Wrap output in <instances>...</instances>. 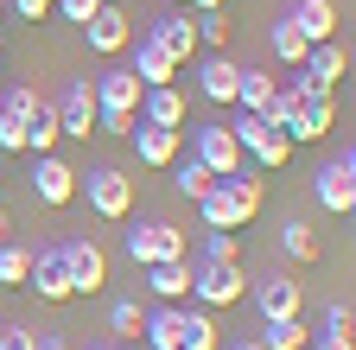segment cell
<instances>
[{
	"label": "cell",
	"mask_w": 356,
	"mask_h": 350,
	"mask_svg": "<svg viewBox=\"0 0 356 350\" xmlns=\"http://www.w3.org/2000/svg\"><path fill=\"white\" fill-rule=\"evenodd\" d=\"M96 83V134H134V121H140V96H147V83L134 77V70H102V77H89Z\"/></svg>",
	"instance_id": "1"
},
{
	"label": "cell",
	"mask_w": 356,
	"mask_h": 350,
	"mask_svg": "<svg viewBox=\"0 0 356 350\" xmlns=\"http://www.w3.org/2000/svg\"><path fill=\"white\" fill-rule=\"evenodd\" d=\"M229 134H236V147L261 166V172H280L286 159H293V141L280 134V127H267L261 115H248V109H236V121H229Z\"/></svg>",
	"instance_id": "2"
},
{
	"label": "cell",
	"mask_w": 356,
	"mask_h": 350,
	"mask_svg": "<svg viewBox=\"0 0 356 350\" xmlns=\"http://www.w3.org/2000/svg\"><path fill=\"white\" fill-rule=\"evenodd\" d=\"M76 191H89V210L102 216V223H121L134 210V179L115 166H96V172H76Z\"/></svg>",
	"instance_id": "3"
},
{
	"label": "cell",
	"mask_w": 356,
	"mask_h": 350,
	"mask_svg": "<svg viewBox=\"0 0 356 350\" xmlns=\"http://www.w3.org/2000/svg\"><path fill=\"white\" fill-rule=\"evenodd\" d=\"M242 261H191V299L204 305V312H216V305H242Z\"/></svg>",
	"instance_id": "4"
},
{
	"label": "cell",
	"mask_w": 356,
	"mask_h": 350,
	"mask_svg": "<svg viewBox=\"0 0 356 350\" xmlns=\"http://www.w3.org/2000/svg\"><path fill=\"white\" fill-rule=\"evenodd\" d=\"M127 255H134V268H153V261H185V255H191V236L172 230V223H140V230H127Z\"/></svg>",
	"instance_id": "5"
},
{
	"label": "cell",
	"mask_w": 356,
	"mask_h": 350,
	"mask_svg": "<svg viewBox=\"0 0 356 350\" xmlns=\"http://www.w3.org/2000/svg\"><path fill=\"white\" fill-rule=\"evenodd\" d=\"M51 115H58V134L64 141H89V134H96V83L70 77V90L51 102Z\"/></svg>",
	"instance_id": "6"
},
{
	"label": "cell",
	"mask_w": 356,
	"mask_h": 350,
	"mask_svg": "<svg viewBox=\"0 0 356 350\" xmlns=\"http://www.w3.org/2000/svg\"><path fill=\"white\" fill-rule=\"evenodd\" d=\"M26 185H32V198H38L44 210H64V204L76 198V166H70V159H58V153H38Z\"/></svg>",
	"instance_id": "7"
},
{
	"label": "cell",
	"mask_w": 356,
	"mask_h": 350,
	"mask_svg": "<svg viewBox=\"0 0 356 350\" xmlns=\"http://www.w3.org/2000/svg\"><path fill=\"white\" fill-rule=\"evenodd\" d=\"M83 38H89V51H96V58H121L134 45V13L121 7V0H102V13L83 26Z\"/></svg>",
	"instance_id": "8"
},
{
	"label": "cell",
	"mask_w": 356,
	"mask_h": 350,
	"mask_svg": "<svg viewBox=\"0 0 356 350\" xmlns=\"http://www.w3.org/2000/svg\"><path fill=\"white\" fill-rule=\"evenodd\" d=\"M312 198H318V210H331V216H350L356 210V153L331 159L318 179H312Z\"/></svg>",
	"instance_id": "9"
},
{
	"label": "cell",
	"mask_w": 356,
	"mask_h": 350,
	"mask_svg": "<svg viewBox=\"0 0 356 350\" xmlns=\"http://www.w3.org/2000/svg\"><path fill=\"white\" fill-rule=\"evenodd\" d=\"M191 159H204L216 179H229V172H242V147L229 134V121H210V127H191Z\"/></svg>",
	"instance_id": "10"
},
{
	"label": "cell",
	"mask_w": 356,
	"mask_h": 350,
	"mask_svg": "<svg viewBox=\"0 0 356 350\" xmlns=\"http://www.w3.org/2000/svg\"><path fill=\"white\" fill-rule=\"evenodd\" d=\"M299 305H305V293H299L293 274L254 280V312H261V325H286V319H299Z\"/></svg>",
	"instance_id": "11"
},
{
	"label": "cell",
	"mask_w": 356,
	"mask_h": 350,
	"mask_svg": "<svg viewBox=\"0 0 356 350\" xmlns=\"http://www.w3.org/2000/svg\"><path fill=\"white\" fill-rule=\"evenodd\" d=\"M64 268H70V293H102L108 287L102 242H64Z\"/></svg>",
	"instance_id": "12"
},
{
	"label": "cell",
	"mask_w": 356,
	"mask_h": 350,
	"mask_svg": "<svg viewBox=\"0 0 356 350\" xmlns=\"http://www.w3.org/2000/svg\"><path fill=\"white\" fill-rule=\"evenodd\" d=\"M26 287H32L38 299H51V305L76 299V293H70V268H64V242H58V248H38V255H32V274H26Z\"/></svg>",
	"instance_id": "13"
},
{
	"label": "cell",
	"mask_w": 356,
	"mask_h": 350,
	"mask_svg": "<svg viewBox=\"0 0 356 350\" xmlns=\"http://www.w3.org/2000/svg\"><path fill=\"white\" fill-rule=\"evenodd\" d=\"M134 153H140V166H153V172H165L178 153H185V134L178 127H153V121H134Z\"/></svg>",
	"instance_id": "14"
},
{
	"label": "cell",
	"mask_w": 356,
	"mask_h": 350,
	"mask_svg": "<svg viewBox=\"0 0 356 350\" xmlns=\"http://www.w3.org/2000/svg\"><path fill=\"white\" fill-rule=\"evenodd\" d=\"M147 38H153V45H159L172 64H191V58H197V26H191V13H165V19H153Z\"/></svg>",
	"instance_id": "15"
},
{
	"label": "cell",
	"mask_w": 356,
	"mask_h": 350,
	"mask_svg": "<svg viewBox=\"0 0 356 350\" xmlns=\"http://www.w3.org/2000/svg\"><path fill=\"white\" fill-rule=\"evenodd\" d=\"M140 274H147V293L159 305H185L191 299V255L185 261H153V268H140Z\"/></svg>",
	"instance_id": "16"
},
{
	"label": "cell",
	"mask_w": 356,
	"mask_h": 350,
	"mask_svg": "<svg viewBox=\"0 0 356 350\" xmlns=\"http://www.w3.org/2000/svg\"><path fill=\"white\" fill-rule=\"evenodd\" d=\"M331 127H337V102H299L293 121L280 127V134H286L293 147H312V141H325Z\"/></svg>",
	"instance_id": "17"
},
{
	"label": "cell",
	"mask_w": 356,
	"mask_h": 350,
	"mask_svg": "<svg viewBox=\"0 0 356 350\" xmlns=\"http://www.w3.org/2000/svg\"><path fill=\"white\" fill-rule=\"evenodd\" d=\"M140 121H153V127H178V134H185V121H191V102H185V90H172V83L147 90V96H140Z\"/></svg>",
	"instance_id": "18"
},
{
	"label": "cell",
	"mask_w": 356,
	"mask_h": 350,
	"mask_svg": "<svg viewBox=\"0 0 356 350\" xmlns=\"http://www.w3.org/2000/svg\"><path fill=\"white\" fill-rule=\"evenodd\" d=\"M286 19L299 26L305 45H325V38H337V0H293Z\"/></svg>",
	"instance_id": "19"
},
{
	"label": "cell",
	"mask_w": 356,
	"mask_h": 350,
	"mask_svg": "<svg viewBox=\"0 0 356 350\" xmlns=\"http://www.w3.org/2000/svg\"><path fill=\"white\" fill-rule=\"evenodd\" d=\"M236 83H242V64H229L222 51H210V58L197 64V90H204L210 102H222V109H236Z\"/></svg>",
	"instance_id": "20"
},
{
	"label": "cell",
	"mask_w": 356,
	"mask_h": 350,
	"mask_svg": "<svg viewBox=\"0 0 356 350\" xmlns=\"http://www.w3.org/2000/svg\"><path fill=\"white\" fill-rule=\"evenodd\" d=\"M222 191H229V204L242 210V223H254V210H261V198H267V172H261V166H254V172H229Z\"/></svg>",
	"instance_id": "21"
},
{
	"label": "cell",
	"mask_w": 356,
	"mask_h": 350,
	"mask_svg": "<svg viewBox=\"0 0 356 350\" xmlns=\"http://www.w3.org/2000/svg\"><path fill=\"white\" fill-rule=\"evenodd\" d=\"M299 70H312L318 83H331V90H337V77H350V51H343V38H325V45H312Z\"/></svg>",
	"instance_id": "22"
},
{
	"label": "cell",
	"mask_w": 356,
	"mask_h": 350,
	"mask_svg": "<svg viewBox=\"0 0 356 350\" xmlns=\"http://www.w3.org/2000/svg\"><path fill=\"white\" fill-rule=\"evenodd\" d=\"M197 223H204V230H248V223H242V210L229 204V191H222V179L197 198Z\"/></svg>",
	"instance_id": "23"
},
{
	"label": "cell",
	"mask_w": 356,
	"mask_h": 350,
	"mask_svg": "<svg viewBox=\"0 0 356 350\" xmlns=\"http://www.w3.org/2000/svg\"><path fill=\"white\" fill-rule=\"evenodd\" d=\"M165 172H172V191H178V198H191V204H197V198L216 185V172H210L204 159H172Z\"/></svg>",
	"instance_id": "24"
},
{
	"label": "cell",
	"mask_w": 356,
	"mask_h": 350,
	"mask_svg": "<svg viewBox=\"0 0 356 350\" xmlns=\"http://www.w3.org/2000/svg\"><path fill=\"white\" fill-rule=\"evenodd\" d=\"M274 90L280 83L267 77V70H254V64H242V83H236V109H248V115H261L267 102H274Z\"/></svg>",
	"instance_id": "25"
},
{
	"label": "cell",
	"mask_w": 356,
	"mask_h": 350,
	"mask_svg": "<svg viewBox=\"0 0 356 350\" xmlns=\"http://www.w3.org/2000/svg\"><path fill=\"white\" fill-rule=\"evenodd\" d=\"M134 77H140L147 90H159V83H172V77H178V64H172V58L153 45V38H140V58H134Z\"/></svg>",
	"instance_id": "26"
},
{
	"label": "cell",
	"mask_w": 356,
	"mask_h": 350,
	"mask_svg": "<svg viewBox=\"0 0 356 350\" xmlns=\"http://www.w3.org/2000/svg\"><path fill=\"white\" fill-rule=\"evenodd\" d=\"M191 261H242V230H204V242H197V255Z\"/></svg>",
	"instance_id": "27"
},
{
	"label": "cell",
	"mask_w": 356,
	"mask_h": 350,
	"mask_svg": "<svg viewBox=\"0 0 356 350\" xmlns=\"http://www.w3.org/2000/svg\"><path fill=\"white\" fill-rule=\"evenodd\" d=\"M58 141H64V134H58V115H51V102H44V109L26 121V153H32V159H38V153H58Z\"/></svg>",
	"instance_id": "28"
},
{
	"label": "cell",
	"mask_w": 356,
	"mask_h": 350,
	"mask_svg": "<svg viewBox=\"0 0 356 350\" xmlns=\"http://www.w3.org/2000/svg\"><path fill=\"white\" fill-rule=\"evenodd\" d=\"M140 325H147L140 299H115V305H108V331H115V344H140Z\"/></svg>",
	"instance_id": "29"
},
{
	"label": "cell",
	"mask_w": 356,
	"mask_h": 350,
	"mask_svg": "<svg viewBox=\"0 0 356 350\" xmlns=\"http://www.w3.org/2000/svg\"><path fill=\"white\" fill-rule=\"evenodd\" d=\"M280 255H293V261H318V236H312V223L286 216V223H280Z\"/></svg>",
	"instance_id": "30"
},
{
	"label": "cell",
	"mask_w": 356,
	"mask_h": 350,
	"mask_svg": "<svg viewBox=\"0 0 356 350\" xmlns=\"http://www.w3.org/2000/svg\"><path fill=\"white\" fill-rule=\"evenodd\" d=\"M254 337H261V350H312V331H305L299 319H286V325H261Z\"/></svg>",
	"instance_id": "31"
},
{
	"label": "cell",
	"mask_w": 356,
	"mask_h": 350,
	"mask_svg": "<svg viewBox=\"0 0 356 350\" xmlns=\"http://www.w3.org/2000/svg\"><path fill=\"white\" fill-rule=\"evenodd\" d=\"M191 26H197V45H210V51H222V45H229V32H236L229 7H216V13H191Z\"/></svg>",
	"instance_id": "32"
},
{
	"label": "cell",
	"mask_w": 356,
	"mask_h": 350,
	"mask_svg": "<svg viewBox=\"0 0 356 350\" xmlns=\"http://www.w3.org/2000/svg\"><path fill=\"white\" fill-rule=\"evenodd\" d=\"M267 45H274V58H280V64H293V70H299V64H305V51H312L305 38H299V26H293V19H280L274 32H267Z\"/></svg>",
	"instance_id": "33"
},
{
	"label": "cell",
	"mask_w": 356,
	"mask_h": 350,
	"mask_svg": "<svg viewBox=\"0 0 356 350\" xmlns=\"http://www.w3.org/2000/svg\"><path fill=\"white\" fill-rule=\"evenodd\" d=\"M216 319L204 312V305H185V350H216Z\"/></svg>",
	"instance_id": "34"
},
{
	"label": "cell",
	"mask_w": 356,
	"mask_h": 350,
	"mask_svg": "<svg viewBox=\"0 0 356 350\" xmlns=\"http://www.w3.org/2000/svg\"><path fill=\"white\" fill-rule=\"evenodd\" d=\"M26 274H32V248L0 242V287H26Z\"/></svg>",
	"instance_id": "35"
},
{
	"label": "cell",
	"mask_w": 356,
	"mask_h": 350,
	"mask_svg": "<svg viewBox=\"0 0 356 350\" xmlns=\"http://www.w3.org/2000/svg\"><path fill=\"white\" fill-rule=\"evenodd\" d=\"M0 109H7L13 121H32V115L44 109V96L32 90V83H13V90H7V96H0Z\"/></svg>",
	"instance_id": "36"
},
{
	"label": "cell",
	"mask_w": 356,
	"mask_h": 350,
	"mask_svg": "<svg viewBox=\"0 0 356 350\" xmlns=\"http://www.w3.org/2000/svg\"><path fill=\"white\" fill-rule=\"evenodd\" d=\"M286 96H293V102H337V90H331V83H318L312 70H299V77L286 83Z\"/></svg>",
	"instance_id": "37"
},
{
	"label": "cell",
	"mask_w": 356,
	"mask_h": 350,
	"mask_svg": "<svg viewBox=\"0 0 356 350\" xmlns=\"http://www.w3.org/2000/svg\"><path fill=\"white\" fill-rule=\"evenodd\" d=\"M0 153H26V121H13L0 109Z\"/></svg>",
	"instance_id": "38"
},
{
	"label": "cell",
	"mask_w": 356,
	"mask_h": 350,
	"mask_svg": "<svg viewBox=\"0 0 356 350\" xmlns=\"http://www.w3.org/2000/svg\"><path fill=\"white\" fill-rule=\"evenodd\" d=\"M51 7H58V13H64L70 26H89V19L102 13V0H51Z\"/></svg>",
	"instance_id": "39"
},
{
	"label": "cell",
	"mask_w": 356,
	"mask_h": 350,
	"mask_svg": "<svg viewBox=\"0 0 356 350\" xmlns=\"http://www.w3.org/2000/svg\"><path fill=\"white\" fill-rule=\"evenodd\" d=\"M0 350H38V331H26V325H0Z\"/></svg>",
	"instance_id": "40"
},
{
	"label": "cell",
	"mask_w": 356,
	"mask_h": 350,
	"mask_svg": "<svg viewBox=\"0 0 356 350\" xmlns=\"http://www.w3.org/2000/svg\"><path fill=\"white\" fill-rule=\"evenodd\" d=\"M7 7H13V13H19L26 26H38L44 13H51V0H7Z\"/></svg>",
	"instance_id": "41"
},
{
	"label": "cell",
	"mask_w": 356,
	"mask_h": 350,
	"mask_svg": "<svg viewBox=\"0 0 356 350\" xmlns=\"http://www.w3.org/2000/svg\"><path fill=\"white\" fill-rule=\"evenodd\" d=\"M356 325V312H350V305L337 299V305H325V331H350Z\"/></svg>",
	"instance_id": "42"
},
{
	"label": "cell",
	"mask_w": 356,
	"mask_h": 350,
	"mask_svg": "<svg viewBox=\"0 0 356 350\" xmlns=\"http://www.w3.org/2000/svg\"><path fill=\"white\" fill-rule=\"evenodd\" d=\"M312 350H356V337H350V331H318V337H312Z\"/></svg>",
	"instance_id": "43"
},
{
	"label": "cell",
	"mask_w": 356,
	"mask_h": 350,
	"mask_svg": "<svg viewBox=\"0 0 356 350\" xmlns=\"http://www.w3.org/2000/svg\"><path fill=\"white\" fill-rule=\"evenodd\" d=\"M191 13H216V7H229V0H185Z\"/></svg>",
	"instance_id": "44"
},
{
	"label": "cell",
	"mask_w": 356,
	"mask_h": 350,
	"mask_svg": "<svg viewBox=\"0 0 356 350\" xmlns=\"http://www.w3.org/2000/svg\"><path fill=\"white\" fill-rule=\"evenodd\" d=\"M38 350H70V344H64L58 331H44V337H38Z\"/></svg>",
	"instance_id": "45"
},
{
	"label": "cell",
	"mask_w": 356,
	"mask_h": 350,
	"mask_svg": "<svg viewBox=\"0 0 356 350\" xmlns=\"http://www.w3.org/2000/svg\"><path fill=\"white\" fill-rule=\"evenodd\" d=\"M89 350H140V344H115V337H108V344H89Z\"/></svg>",
	"instance_id": "46"
},
{
	"label": "cell",
	"mask_w": 356,
	"mask_h": 350,
	"mask_svg": "<svg viewBox=\"0 0 356 350\" xmlns=\"http://www.w3.org/2000/svg\"><path fill=\"white\" fill-rule=\"evenodd\" d=\"M7 230H13V216H7V204H0V242H7Z\"/></svg>",
	"instance_id": "47"
},
{
	"label": "cell",
	"mask_w": 356,
	"mask_h": 350,
	"mask_svg": "<svg viewBox=\"0 0 356 350\" xmlns=\"http://www.w3.org/2000/svg\"><path fill=\"white\" fill-rule=\"evenodd\" d=\"M229 350H261V337H242V344H229Z\"/></svg>",
	"instance_id": "48"
},
{
	"label": "cell",
	"mask_w": 356,
	"mask_h": 350,
	"mask_svg": "<svg viewBox=\"0 0 356 350\" xmlns=\"http://www.w3.org/2000/svg\"><path fill=\"white\" fill-rule=\"evenodd\" d=\"M0 19H7V0H0Z\"/></svg>",
	"instance_id": "49"
},
{
	"label": "cell",
	"mask_w": 356,
	"mask_h": 350,
	"mask_svg": "<svg viewBox=\"0 0 356 350\" xmlns=\"http://www.w3.org/2000/svg\"><path fill=\"white\" fill-rule=\"evenodd\" d=\"M172 7H185V0H172Z\"/></svg>",
	"instance_id": "50"
}]
</instances>
